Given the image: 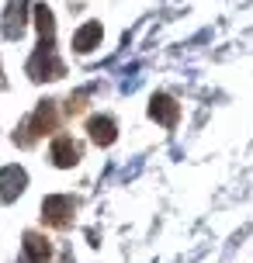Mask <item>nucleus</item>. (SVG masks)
I'll return each instance as SVG.
<instances>
[{
  "label": "nucleus",
  "mask_w": 253,
  "mask_h": 263,
  "mask_svg": "<svg viewBox=\"0 0 253 263\" xmlns=\"http://www.w3.org/2000/svg\"><path fill=\"white\" fill-rule=\"evenodd\" d=\"M56 128H59V111H56L52 101H42V104L35 107V115L14 132V142L21 145V149H31L42 135H52Z\"/></svg>",
  "instance_id": "nucleus-1"
},
{
  "label": "nucleus",
  "mask_w": 253,
  "mask_h": 263,
  "mask_svg": "<svg viewBox=\"0 0 253 263\" xmlns=\"http://www.w3.org/2000/svg\"><path fill=\"white\" fill-rule=\"evenodd\" d=\"M63 73H66V66L59 63L52 39H42V42H39V49L31 52V59H28V77L42 83V80H59Z\"/></svg>",
  "instance_id": "nucleus-2"
},
{
  "label": "nucleus",
  "mask_w": 253,
  "mask_h": 263,
  "mask_svg": "<svg viewBox=\"0 0 253 263\" xmlns=\"http://www.w3.org/2000/svg\"><path fill=\"white\" fill-rule=\"evenodd\" d=\"M73 211H77V201L69 194H49L42 201V222L52 229H66L73 222Z\"/></svg>",
  "instance_id": "nucleus-3"
},
{
  "label": "nucleus",
  "mask_w": 253,
  "mask_h": 263,
  "mask_svg": "<svg viewBox=\"0 0 253 263\" xmlns=\"http://www.w3.org/2000/svg\"><path fill=\"white\" fill-rule=\"evenodd\" d=\"M80 159H83V149H80V142H73V135H56L52 139V163L59 170L77 166Z\"/></svg>",
  "instance_id": "nucleus-4"
},
{
  "label": "nucleus",
  "mask_w": 253,
  "mask_h": 263,
  "mask_svg": "<svg viewBox=\"0 0 253 263\" xmlns=\"http://www.w3.org/2000/svg\"><path fill=\"white\" fill-rule=\"evenodd\" d=\"M25 184H28V173L21 170V166H4L0 170V201L4 204H11V201H17V194L25 191Z\"/></svg>",
  "instance_id": "nucleus-5"
},
{
  "label": "nucleus",
  "mask_w": 253,
  "mask_h": 263,
  "mask_svg": "<svg viewBox=\"0 0 253 263\" xmlns=\"http://www.w3.org/2000/svg\"><path fill=\"white\" fill-rule=\"evenodd\" d=\"M149 118L167 125V128H173V125L180 121V104H177L173 97H167V93H156V97L149 101Z\"/></svg>",
  "instance_id": "nucleus-6"
},
{
  "label": "nucleus",
  "mask_w": 253,
  "mask_h": 263,
  "mask_svg": "<svg viewBox=\"0 0 253 263\" xmlns=\"http://www.w3.org/2000/svg\"><path fill=\"white\" fill-rule=\"evenodd\" d=\"M25 14H28V0H11L7 4V17H4V35L7 39H21L25 35Z\"/></svg>",
  "instance_id": "nucleus-7"
},
{
  "label": "nucleus",
  "mask_w": 253,
  "mask_h": 263,
  "mask_svg": "<svg viewBox=\"0 0 253 263\" xmlns=\"http://www.w3.org/2000/svg\"><path fill=\"white\" fill-rule=\"evenodd\" d=\"M25 256L31 263H52V242L42 232H25Z\"/></svg>",
  "instance_id": "nucleus-8"
},
{
  "label": "nucleus",
  "mask_w": 253,
  "mask_h": 263,
  "mask_svg": "<svg viewBox=\"0 0 253 263\" xmlns=\"http://www.w3.org/2000/svg\"><path fill=\"white\" fill-rule=\"evenodd\" d=\"M87 132H91V139L97 145H111L118 139V128H115V121L107 118V115H94V118L87 121Z\"/></svg>",
  "instance_id": "nucleus-9"
},
{
  "label": "nucleus",
  "mask_w": 253,
  "mask_h": 263,
  "mask_svg": "<svg viewBox=\"0 0 253 263\" xmlns=\"http://www.w3.org/2000/svg\"><path fill=\"white\" fill-rule=\"evenodd\" d=\"M101 35H104V31H101V21H87V25L73 35V49H77V52H91L94 45L101 42Z\"/></svg>",
  "instance_id": "nucleus-10"
},
{
  "label": "nucleus",
  "mask_w": 253,
  "mask_h": 263,
  "mask_svg": "<svg viewBox=\"0 0 253 263\" xmlns=\"http://www.w3.org/2000/svg\"><path fill=\"white\" fill-rule=\"evenodd\" d=\"M35 25H39L42 39H56V17L45 4H35Z\"/></svg>",
  "instance_id": "nucleus-11"
},
{
  "label": "nucleus",
  "mask_w": 253,
  "mask_h": 263,
  "mask_svg": "<svg viewBox=\"0 0 253 263\" xmlns=\"http://www.w3.org/2000/svg\"><path fill=\"white\" fill-rule=\"evenodd\" d=\"M83 107H87V93H77V97H69V101H66V115L73 118V115H80Z\"/></svg>",
  "instance_id": "nucleus-12"
}]
</instances>
